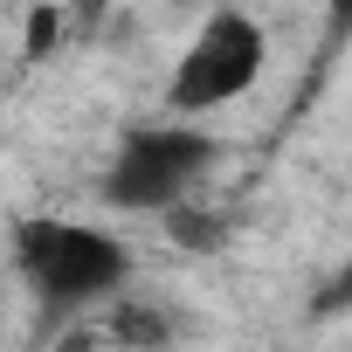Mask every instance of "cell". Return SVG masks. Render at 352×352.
I'll return each instance as SVG.
<instances>
[{"mask_svg": "<svg viewBox=\"0 0 352 352\" xmlns=\"http://www.w3.org/2000/svg\"><path fill=\"white\" fill-rule=\"evenodd\" d=\"M14 276L28 283V297L56 318H76L90 304H111L131 283V242L76 221V214H21L8 235Z\"/></svg>", "mask_w": 352, "mask_h": 352, "instance_id": "obj_1", "label": "cell"}, {"mask_svg": "<svg viewBox=\"0 0 352 352\" xmlns=\"http://www.w3.org/2000/svg\"><path fill=\"white\" fill-rule=\"evenodd\" d=\"M214 166H221V138L208 131V118L166 111V118H152V124H131V131L111 145L104 208H124V214H173Z\"/></svg>", "mask_w": 352, "mask_h": 352, "instance_id": "obj_2", "label": "cell"}, {"mask_svg": "<svg viewBox=\"0 0 352 352\" xmlns=\"http://www.w3.org/2000/svg\"><path fill=\"white\" fill-rule=\"evenodd\" d=\"M270 69V35L256 14L242 8H214L194 42L180 49V63H173L166 76V111H180V118H214L228 104H242Z\"/></svg>", "mask_w": 352, "mask_h": 352, "instance_id": "obj_3", "label": "cell"}, {"mask_svg": "<svg viewBox=\"0 0 352 352\" xmlns=\"http://www.w3.org/2000/svg\"><path fill=\"white\" fill-rule=\"evenodd\" d=\"M318 311H352V256L338 263V276L324 283V297H318Z\"/></svg>", "mask_w": 352, "mask_h": 352, "instance_id": "obj_4", "label": "cell"}, {"mask_svg": "<svg viewBox=\"0 0 352 352\" xmlns=\"http://www.w3.org/2000/svg\"><path fill=\"white\" fill-rule=\"evenodd\" d=\"M324 28H331L338 42L352 35V0H324Z\"/></svg>", "mask_w": 352, "mask_h": 352, "instance_id": "obj_5", "label": "cell"}]
</instances>
